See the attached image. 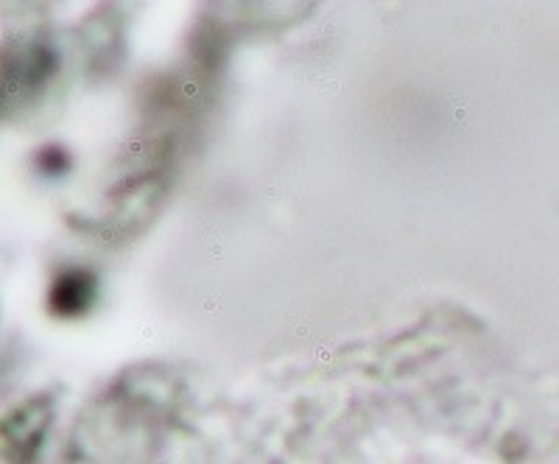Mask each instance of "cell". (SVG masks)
Here are the masks:
<instances>
[{
    "label": "cell",
    "instance_id": "cell-2",
    "mask_svg": "<svg viewBox=\"0 0 559 464\" xmlns=\"http://www.w3.org/2000/svg\"><path fill=\"white\" fill-rule=\"evenodd\" d=\"M96 299V277L87 272L62 274L51 288V308L59 317H76Z\"/></svg>",
    "mask_w": 559,
    "mask_h": 464
},
{
    "label": "cell",
    "instance_id": "cell-1",
    "mask_svg": "<svg viewBox=\"0 0 559 464\" xmlns=\"http://www.w3.org/2000/svg\"><path fill=\"white\" fill-rule=\"evenodd\" d=\"M48 420H51V412H48V403L45 401L28 403L20 412L9 414L7 431H3L9 464L34 462L45 428H48Z\"/></svg>",
    "mask_w": 559,
    "mask_h": 464
}]
</instances>
